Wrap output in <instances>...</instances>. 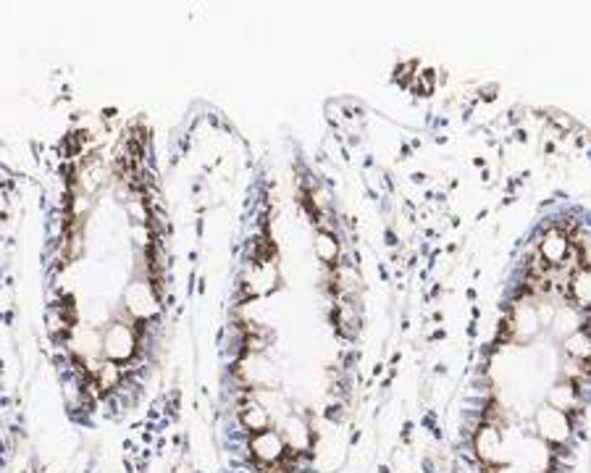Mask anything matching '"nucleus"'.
Listing matches in <instances>:
<instances>
[{
  "label": "nucleus",
  "instance_id": "f257e3e1",
  "mask_svg": "<svg viewBox=\"0 0 591 473\" xmlns=\"http://www.w3.org/2000/svg\"><path fill=\"white\" fill-rule=\"evenodd\" d=\"M252 452H255V457L266 465L278 463L281 455H284V442H281V437L273 434V431H261V434L252 437Z\"/></svg>",
  "mask_w": 591,
  "mask_h": 473
},
{
  "label": "nucleus",
  "instance_id": "f03ea898",
  "mask_svg": "<svg viewBox=\"0 0 591 473\" xmlns=\"http://www.w3.org/2000/svg\"><path fill=\"white\" fill-rule=\"evenodd\" d=\"M105 347H108V355L114 358V361H126L131 355V347H134V342H131L129 331L124 326L114 329L111 334H108V339H105Z\"/></svg>",
  "mask_w": 591,
  "mask_h": 473
},
{
  "label": "nucleus",
  "instance_id": "7ed1b4c3",
  "mask_svg": "<svg viewBox=\"0 0 591 473\" xmlns=\"http://www.w3.org/2000/svg\"><path fill=\"white\" fill-rule=\"evenodd\" d=\"M242 421L247 429H252L255 434H261V431L269 429V413L263 410V408H247L242 413Z\"/></svg>",
  "mask_w": 591,
  "mask_h": 473
},
{
  "label": "nucleus",
  "instance_id": "20e7f679",
  "mask_svg": "<svg viewBox=\"0 0 591 473\" xmlns=\"http://www.w3.org/2000/svg\"><path fill=\"white\" fill-rule=\"evenodd\" d=\"M116 381H119V371H116V366H103V371H100V387L111 389Z\"/></svg>",
  "mask_w": 591,
  "mask_h": 473
}]
</instances>
